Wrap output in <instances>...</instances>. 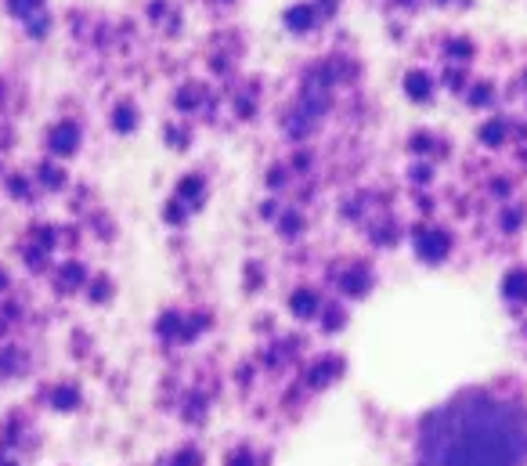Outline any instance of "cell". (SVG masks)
Instances as JSON below:
<instances>
[{
    "label": "cell",
    "instance_id": "obj_1",
    "mask_svg": "<svg viewBox=\"0 0 527 466\" xmlns=\"http://www.w3.org/2000/svg\"><path fill=\"white\" fill-rule=\"evenodd\" d=\"M440 466H509V434L491 419L459 426L444 448Z\"/></svg>",
    "mask_w": 527,
    "mask_h": 466
}]
</instances>
